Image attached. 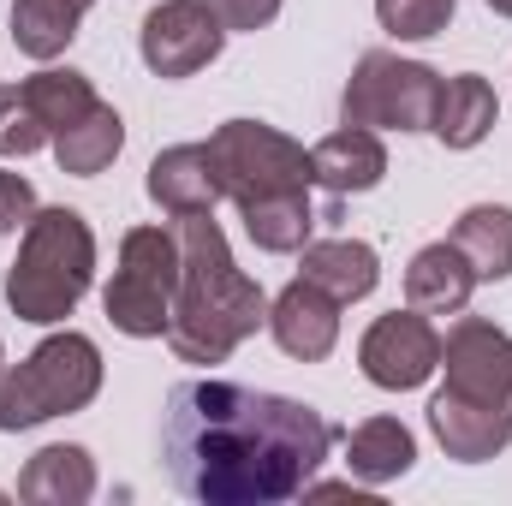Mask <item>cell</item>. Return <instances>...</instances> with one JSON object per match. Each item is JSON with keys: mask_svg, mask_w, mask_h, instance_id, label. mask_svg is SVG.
<instances>
[{"mask_svg": "<svg viewBox=\"0 0 512 506\" xmlns=\"http://www.w3.org/2000/svg\"><path fill=\"white\" fill-rule=\"evenodd\" d=\"M334 447V423L245 381H179L161 411V459L179 495L203 506H280L304 495Z\"/></svg>", "mask_w": 512, "mask_h": 506, "instance_id": "obj_1", "label": "cell"}, {"mask_svg": "<svg viewBox=\"0 0 512 506\" xmlns=\"http://www.w3.org/2000/svg\"><path fill=\"white\" fill-rule=\"evenodd\" d=\"M179 292L167 316V346L179 364H227L256 328H268V298L233 262L215 215H179Z\"/></svg>", "mask_w": 512, "mask_h": 506, "instance_id": "obj_2", "label": "cell"}, {"mask_svg": "<svg viewBox=\"0 0 512 506\" xmlns=\"http://www.w3.org/2000/svg\"><path fill=\"white\" fill-rule=\"evenodd\" d=\"M96 280V233L78 209H36L24 221L18 262L6 268V304L18 322L54 328L78 310V298Z\"/></svg>", "mask_w": 512, "mask_h": 506, "instance_id": "obj_3", "label": "cell"}, {"mask_svg": "<svg viewBox=\"0 0 512 506\" xmlns=\"http://www.w3.org/2000/svg\"><path fill=\"white\" fill-rule=\"evenodd\" d=\"M96 393H102V346L78 328H60L30 358L0 370V429L6 435L36 429L48 417L84 411Z\"/></svg>", "mask_w": 512, "mask_h": 506, "instance_id": "obj_4", "label": "cell"}, {"mask_svg": "<svg viewBox=\"0 0 512 506\" xmlns=\"http://www.w3.org/2000/svg\"><path fill=\"white\" fill-rule=\"evenodd\" d=\"M435 102H441V72L435 66L370 48V54H358L352 78H346L340 120L370 131H429L435 126Z\"/></svg>", "mask_w": 512, "mask_h": 506, "instance_id": "obj_5", "label": "cell"}, {"mask_svg": "<svg viewBox=\"0 0 512 506\" xmlns=\"http://www.w3.org/2000/svg\"><path fill=\"white\" fill-rule=\"evenodd\" d=\"M215 179L227 203H256L280 191H310V149L268 120H227L209 131Z\"/></svg>", "mask_w": 512, "mask_h": 506, "instance_id": "obj_6", "label": "cell"}, {"mask_svg": "<svg viewBox=\"0 0 512 506\" xmlns=\"http://www.w3.org/2000/svg\"><path fill=\"white\" fill-rule=\"evenodd\" d=\"M358 370H364L370 387H382V393L423 387V381L441 370V334H435V322L423 310H411V304L376 316L364 328V340H358Z\"/></svg>", "mask_w": 512, "mask_h": 506, "instance_id": "obj_7", "label": "cell"}, {"mask_svg": "<svg viewBox=\"0 0 512 506\" xmlns=\"http://www.w3.org/2000/svg\"><path fill=\"white\" fill-rule=\"evenodd\" d=\"M221 48H227V24L203 0H161L155 12H143L137 54L155 78H197L203 66L221 60Z\"/></svg>", "mask_w": 512, "mask_h": 506, "instance_id": "obj_8", "label": "cell"}, {"mask_svg": "<svg viewBox=\"0 0 512 506\" xmlns=\"http://www.w3.org/2000/svg\"><path fill=\"white\" fill-rule=\"evenodd\" d=\"M441 370H447L453 393L512 405V334L495 328V322H483V316L459 310V322L441 340Z\"/></svg>", "mask_w": 512, "mask_h": 506, "instance_id": "obj_9", "label": "cell"}, {"mask_svg": "<svg viewBox=\"0 0 512 506\" xmlns=\"http://www.w3.org/2000/svg\"><path fill=\"white\" fill-rule=\"evenodd\" d=\"M429 429H435V441L447 447V459H459V465H489L495 453L512 447V405H501V399H471V393L441 387V393L429 399Z\"/></svg>", "mask_w": 512, "mask_h": 506, "instance_id": "obj_10", "label": "cell"}, {"mask_svg": "<svg viewBox=\"0 0 512 506\" xmlns=\"http://www.w3.org/2000/svg\"><path fill=\"white\" fill-rule=\"evenodd\" d=\"M268 334H274V346H280L286 358L322 364V358L340 346V298H328L316 280L298 274L292 286L274 292V304H268Z\"/></svg>", "mask_w": 512, "mask_h": 506, "instance_id": "obj_11", "label": "cell"}, {"mask_svg": "<svg viewBox=\"0 0 512 506\" xmlns=\"http://www.w3.org/2000/svg\"><path fill=\"white\" fill-rule=\"evenodd\" d=\"M149 203L161 215H215L221 203V179H215V155L209 143H173L149 161V179H143Z\"/></svg>", "mask_w": 512, "mask_h": 506, "instance_id": "obj_12", "label": "cell"}, {"mask_svg": "<svg viewBox=\"0 0 512 506\" xmlns=\"http://www.w3.org/2000/svg\"><path fill=\"white\" fill-rule=\"evenodd\" d=\"M387 179V143L370 126H340L310 149V185L328 197H364Z\"/></svg>", "mask_w": 512, "mask_h": 506, "instance_id": "obj_13", "label": "cell"}, {"mask_svg": "<svg viewBox=\"0 0 512 506\" xmlns=\"http://www.w3.org/2000/svg\"><path fill=\"white\" fill-rule=\"evenodd\" d=\"M340 203H346V197H334L328 209H316L310 191H280V197L239 203V221H245V233H251L256 251L298 256L310 239H316V227H334V221H340Z\"/></svg>", "mask_w": 512, "mask_h": 506, "instance_id": "obj_14", "label": "cell"}, {"mask_svg": "<svg viewBox=\"0 0 512 506\" xmlns=\"http://www.w3.org/2000/svg\"><path fill=\"white\" fill-rule=\"evenodd\" d=\"M471 292H477V274H471V262L453 239L423 245L405 268V304L423 310V316H459L471 304Z\"/></svg>", "mask_w": 512, "mask_h": 506, "instance_id": "obj_15", "label": "cell"}, {"mask_svg": "<svg viewBox=\"0 0 512 506\" xmlns=\"http://www.w3.org/2000/svg\"><path fill=\"white\" fill-rule=\"evenodd\" d=\"M96 495V459L78 441H54L24 459L18 471V501L30 506H84Z\"/></svg>", "mask_w": 512, "mask_h": 506, "instance_id": "obj_16", "label": "cell"}, {"mask_svg": "<svg viewBox=\"0 0 512 506\" xmlns=\"http://www.w3.org/2000/svg\"><path fill=\"white\" fill-rule=\"evenodd\" d=\"M298 274L316 280L328 298L358 304V298L376 292V280H382V256H376V245H364V239H310V245L298 251Z\"/></svg>", "mask_w": 512, "mask_h": 506, "instance_id": "obj_17", "label": "cell"}, {"mask_svg": "<svg viewBox=\"0 0 512 506\" xmlns=\"http://www.w3.org/2000/svg\"><path fill=\"white\" fill-rule=\"evenodd\" d=\"M501 126V96L483 72H459V78H441V102H435V137L447 149H477L489 131Z\"/></svg>", "mask_w": 512, "mask_h": 506, "instance_id": "obj_18", "label": "cell"}, {"mask_svg": "<svg viewBox=\"0 0 512 506\" xmlns=\"http://www.w3.org/2000/svg\"><path fill=\"white\" fill-rule=\"evenodd\" d=\"M346 465L358 483L382 489L399 483L411 465H417V435L399 423V417H364L358 429H346Z\"/></svg>", "mask_w": 512, "mask_h": 506, "instance_id": "obj_19", "label": "cell"}, {"mask_svg": "<svg viewBox=\"0 0 512 506\" xmlns=\"http://www.w3.org/2000/svg\"><path fill=\"white\" fill-rule=\"evenodd\" d=\"M447 239L465 251L477 286H483V280H512V209H501V203H471V209L453 221Z\"/></svg>", "mask_w": 512, "mask_h": 506, "instance_id": "obj_20", "label": "cell"}, {"mask_svg": "<svg viewBox=\"0 0 512 506\" xmlns=\"http://www.w3.org/2000/svg\"><path fill=\"white\" fill-rule=\"evenodd\" d=\"M120 149H126V120H120L108 102H96L78 126H66L60 137H54V161H60V173H72V179L108 173Z\"/></svg>", "mask_w": 512, "mask_h": 506, "instance_id": "obj_21", "label": "cell"}, {"mask_svg": "<svg viewBox=\"0 0 512 506\" xmlns=\"http://www.w3.org/2000/svg\"><path fill=\"white\" fill-rule=\"evenodd\" d=\"M78 18L84 6L78 0H12V48L36 66L60 60L78 36Z\"/></svg>", "mask_w": 512, "mask_h": 506, "instance_id": "obj_22", "label": "cell"}, {"mask_svg": "<svg viewBox=\"0 0 512 506\" xmlns=\"http://www.w3.org/2000/svg\"><path fill=\"white\" fill-rule=\"evenodd\" d=\"M24 102L36 108V120L48 126V143H54L66 126H78V120H84L102 96H96V84H90L84 72L54 66V60H48L42 72H30V78H24Z\"/></svg>", "mask_w": 512, "mask_h": 506, "instance_id": "obj_23", "label": "cell"}, {"mask_svg": "<svg viewBox=\"0 0 512 506\" xmlns=\"http://www.w3.org/2000/svg\"><path fill=\"white\" fill-rule=\"evenodd\" d=\"M102 310H108V322H114L120 334H131V340H167L173 292H161V286L137 280L126 268H114V280L102 286Z\"/></svg>", "mask_w": 512, "mask_h": 506, "instance_id": "obj_24", "label": "cell"}, {"mask_svg": "<svg viewBox=\"0 0 512 506\" xmlns=\"http://www.w3.org/2000/svg\"><path fill=\"white\" fill-rule=\"evenodd\" d=\"M120 268L161 286V292H179V233L167 227H131L120 239Z\"/></svg>", "mask_w": 512, "mask_h": 506, "instance_id": "obj_25", "label": "cell"}, {"mask_svg": "<svg viewBox=\"0 0 512 506\" xmlns=\"http://www.w3.org/2000/svg\"><path fill=\"white\" fill-rule=\"evenodd\" d=\"M453 6L459 0H376V18L399 42H429V36H441L453 24Z\"/></svg>", "mask_w": 512, "mask_h": 506, "instance_id": "obj_26", "label": "cell"}, {"mask_svg": "<svg viewBox=\"0 0 512 506\" xmlns=\"http://www.w3.org/2000/svg\"><path fill=\"white\" fill-rule=\"evenodd\" d=\"M48 143V126L36 120V108L24 102V84H0V155L24 161Z\"/></svg>", "mask_w": 512, "mask_h": 506, "instance_id": "obj_27", "label": "cell"}, {"mask_svg": "<svg viewBox=\"0 0 512 506\" xmlns=\"http://www.w3.org/2000/svg\"><path fill=\"white\" fill-rule=\"evenodd\" d=\"M203 6H209L227 30H268L286 0H203Z\"/></svg>", "mask_w": 512, "mask_h": 506, "instance_id": "obj_28", "label": "cell"}, {"mask_svg": "<svg viewBox=\"0 0 512 506\" xmlns=\"http://www.w3.org/2000/svg\"><path fill=\"white\" fill-rule=\"evenodd\" d=\"M30 215H36V191H30V179L0 167V239H6V233H18Z\"/></svg>", "mask_w": 512, "mask_h": 506, "instance_id": "obj_29", "label": "cell"}, {"mask_svg": "<svg viewBox=\"0 0 512 506\" xmlns=\"http://www.w3.org/2000/svg\"><path fill=\"white\" fill-rule=\"evenodd\" d=\"M489 12H501V18H512V0H489Z\"/></svg>", "mask_w": 512, "mask_h": 506, "instance_id": "obj_30", "label": "cell"}, {"mask_svg": "<svg viewBox=\"0 0 512 506\" xmlns=\"http://www.w3.org/2000/svg\"><path fill=\"white\" fill-rule=\"evenodd\" d=\"M78 6H84V12H90V6H96V0H78Z\"/></svg>", "mask_w": 512, "mask_h": 506, "instance_id": "obj_31", "label": "cell"}, {"mask_svg": "<svg viewBox=\"0 0 512 506\" xmlns=\"http://www.w3.org/2000/svg\"><path fill=\"white\" fill-rule=\"evenodd\" d=\"M0 364H6V352H0Z\"/></svg>", "mask_w": 512, "mask_h": 506, "instance_id": "obj_32", "label": "cell"}]
</instances>
